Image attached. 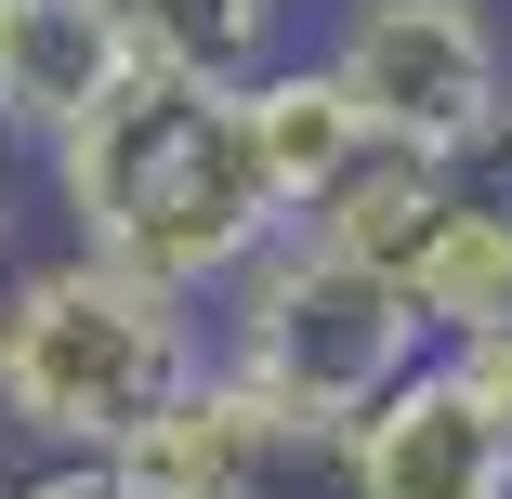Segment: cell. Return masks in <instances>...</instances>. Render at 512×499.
<instances>
[{"mask_svg": "<svg viewBox=\"0 0 512 499\" xmlns=\"http://www.w3.org/2000/svg\"><path fill=\"white\" fill-rule=\"evenodd\" d=\"M40 158H53V197H66L79 250H106V263L184 289V303H211L250 250L289 237L276 184L250 158V119H237V79L119 66Z\"/></svg>", "mask_w": 512, "mask_h": 499, "instance_id": "1", "label": "cell"}, {"mask_svg": "<svg viewBox=\"0 0 512 499\" xmlns=\"http://www.w3.org/2000/svg\"><path fill=\"white\" fill-rule=\"evenodd\" d=\"M197 368H211V316L79 237L0 289V421L27 460H119Z\"/></svg>", "mask_w": 512, "mask_h": 499, "instance_id": "2", "label": "cell"}, {"mask_svg": "<svg viewBox=\"0 0 512 499\" xmlns=\"http://www.w3.org/2000/svg\"><path fill=\"white\" fill-rule=\"evenodd\" d=\"M407 316H421V342L434 355H460V342H499L512 329V197L499 184H447V211H434V237L407 250Z\"/></svg>", "mask_w": 512, "mask_h": 499, "instance_id": "7", "label": "cell"}, {"mask_svg": "<svg viewBox=\"0 0 512 499\" xmlns=\"http://www.w3.org/2000/svg\"><path fill=\"white\" fill-rule=\"evenodd\" d=\"M237 119H250V158H263V184H276L289 224L381 145V132L355 119V92L329 79V53H276V66H250V79H237Z\"/></svg>", "mask_w": 512, "mask_h": 499, "instance_id": "6", "label": "cell"}, {"mask_svg": "<svg viewBox=\"0 0 512 499\" xmlns=\"http://www.w3.org/2000/svg\"><path fill=\"white\" fill-rule=\"evenodd\" d=\"M119 27L132 66H184V79H250L289 53V0H92Z\"/></svg>", "mask_w": 512, "mask_h": 499, "instance_id": "9", "label": "cell"}, {"mask_svg": "<svg viewBox=\"0 0 512 499\" xmlns=\"http://www.w3.org/2000/svg\"><path fill=\"white\" fill-rule=\"evenodd\" d=\"M342 447H355V499H512V408L460 355H421Z\"/></svg>", "mask_w": 512, "mask_h": 499, "instance_id": "5", "label": "cell"}, {"mask_svg": "<svg viewBox=\"0 0 512 499\" xmlns=\"http://www.w3.org/2000/svg\"><path fill=\"white\" fill-rule=\"evenodd\" d=\"M197 316H211V368L224 381H250L276 421H329V434H355L381 394L434 355L421 316H407V289L342 263V250H316V237L250 250Z\"/></svg>", "mask_w": 512, "mask_h": 499, "instance_id": "3", "label": "cell"}, {"mask_svg": "<svg viewBox=\"0 0 512 499\" xmlns=\"http://www.w3.org/2000/svg\"><path fill=\"white\" fill-rule=\"evenodd\" d=\"M316 53L355 92V119L407 158L486 171L512 145V40L486 0H342Z\"/></svg>", "mask_w": 512, "mask_h": 499, "instance_id": "4", "label": "cell"}, {"mask_svg": "<svg viewBox=\"0 0 512 499\" xmlns=\"http://www.w3.org/2000/svg\"><path fill=\"white\" fill-rule=\"evenodd\" d=\"M447 158H407V145H368L316 211H302L289 237H316V250H342V263H368V276H407V250L434 237V211H447Z\"/></svg>", "mask_w": 512, "mask_h": 499, "instance_id": "8", "label": "cell"}]
</instances>
